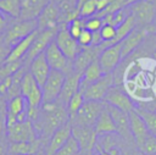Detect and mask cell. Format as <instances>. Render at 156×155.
Returning a JSON list of instances; mask_svg holds the SVG:
<instances>
[{"label":"cell","instance_id":"cell-1","mask_svg":"<svg viewBox=\"0 0 156 155\" xmlns=\"http://www.w3.org/2000/svg\"><path fill=\"white\" fill-rule=\"evenodd\" d=\"M68 121L69 115L67 111V106L57 99L52 103L41 104V106L39 107L38 117L32 123L38 138L44 145H46L52 133Z\"/></svg>","mask_w":156,"mask_h":155},{"label":"cell","instance_id":"cell-2","mask_svg":"<svg viewBox=\"0 0 156 155\" xmlns=\"http://www.w3.org/2000/svg\"><path fill=\"white\" fill-rule=\"evenodd\" d=\"M38 29V22L37 20H7V26L5 28V32L2 34L5 41L13 46L20 40L33 33Z\"/></svg>","mask_w":156,"mask_h":155},{"label":"cell","instance_id":"cell-3","mask_svg":"<svg viewBox=\"0 0 156 155\" xmlns=\"http://www.w3.org/2000/svg\"><path fill=\"white\" fill-rule=\"evenodd\" d=\"M130 15L134 17L136 27L147 28L154 26L156 17V0H138L129 5Z\"/></svg>","mask_w":156,"mask_h":155},{"label":"cell","instance_id":"cell-4","mask_svg":"<svg viewBox=\"0 0 156 155\" xmlns=\"http://www.w3.org/2000/svg\"><path fill=\"white\" fill-rule=\"evenodd\" d=\"M105 107L104 101H84L79 110L69 117V122L74 126H90L94 127L98 117Z\"/></svg>","mask_w":156,"mask_h":155},{"label":"cell","instance_id":"cell-5","mask_svg":"<svg viewBox=\"0 0 156 155\" xmlns=\"http://www.w3.org/2000/svg\"><path fill=\"white\" fill-rule=\"evenodd\" d=\"M60 26L58 27H55V28H48V29H43V31H39L38 29V34L37 37L34 38L27 55L24 56V66L28 68L29 63L41 52L45 51V49L48 48V45L54 41L56 34H57V31H58Z\"/></svg>","mask_w":156,"mask_h":155},{"label":"cell","instance_id":"cell-6","mask_svg":"<svg viewBox=\"0 0 156 155\" xmlns=\"http://www.w3.org/2000/svg\"><path fill=\"white\" fill-rule=\"evenodd\" d=\"M21 95L27 101V107L37 109L43 104V90L34 77L27 71L21 83Z\"/></svg>","mask_w":156,"mask_h":155},{"label":"cell","instance_id":"cell-7","mask_svg":"<svg viewBox=\"0 0 156 155\" xmlns=\"http://www.w3.org/2000/svg\"><path fill=\"white\" fill-rule=\"evenodd\" d=\"M151 33H156V27L155 26H151V27H147V28L135 27L122 41H119L122 60L130 56L143 44L146 35H149Z\"/></svg>","mask_w":156,"mask_h":155},{"label":"cell","instance_id":"cell-8","mask_svg":"<svg viewBox=\"0 0 156 155\" xmlns=\"http://www.w3.org/2000/svg\"><path fill=\"white\" fill-rule=\"evenodd\" d=\"M104 103L110 105V106H113V107H116V109H118L126 114H128L135 109L134 100L126 92L123 85H112L108 89V92L106 93Z\"/></svg>","mask_w":156,"mask_h":155},{"label":"cell","instance_id":"cell-9","mask_svg":"<svg viewBox=\"0 0 156 155\" xmlns=\"http://www.w3.org/2000/svg\"><path fill=\"white\" fill-rule=\"evenodd\" d=\"M112 85H115L113 73L104 74L99 81L82 89L84 100L85 101H104L106 93Z\"/></svg>","mask_w":156,"mask_h":155},{"label":"cell","instance_id":"cell-10","mask_svg":"<svg viewBox=\"0 0 156 155\" xmlns=\"http://www.w3.org/2000/svg\"><path fill=\"white\" fill-rule=\"evenodd\" d=\"M6 138L9 143L35 142L38 135L34 131L32 121L27 120L24 122H16L13 124L6 126Z\"/></svg>","mask_w":156,"mask_h":155},{"label":"cell","instance_id":"cell-11","mask_svg":"<svg viewBox=\"0 0 156 155\" xmlns=\"http://www.w3.org/2000/svg\"><path fill=\"white\" fill-rule=\"evenodd\" d=\"M55 43L60 48V50L65 54V56L69 60H74L78 54L82 51L83 46L79 45L78 40L74 39L67 29V24H60V28L57 31V34L55 37Z\"/></svg>","mask_w":156,"mask_h":155},{"label":"cell","instance_id":"cell-12","mask_svg":"<svg viewBox=\"0 0 156 155\" xmlns=\"http://www.w3.org/2000/svg\"><path fill=\"white\" fill-rule=\"evenodd\" d=\"M44 54H45L46 61H48V63H49L51 70L61 71L65 74H68V73L73 72V61L65 56V54L56 45L55 40L51 41L48 45V48L45 49Z\"/></svg>","mask_w":156,"mask_h":155},{"label":"cell","instance_id":"cell-13","mask_svg":"<svg viewBox=\"0 0 156 155\" xmlns=\"http://www.w3.org/2000/svg\"><path fill=\"white\" fill-rule=\"evenodd\" d=\"M66 74L61 71L51 70L48 79L41 87L43 90V104L56 101L60 98L63 83H65Z\"/></svg>","mask_w":156,"mask_h":155},{"label":"cell","instance_id":"cell-14","mask_svg":"<svg viewBox=\"0 0 156 155\" xmlns=\"http://www.w3.org/2000/svg\"><path fill=\"white\" fill-rule=\"evenodd\" d=\"M98 61L100 63V67H101L104 74L112 73L122 61V54H121L119 43L113 44V45L104 49L100 52V55L98 57Z\"/></svg>","mask_w":156,"mask_h":155},{"label":"cell","instance_id":"cell-15","mask_svg":"<svg viewBox=\"0 0 156 155\" xmlns=\"http://www.w3.org/2000/svg\"><path fill=\"white\" fill-rule=\"evenodd\" d=\"M72 137L78 142L82 153H91L98 139V134L94 127L90 126L72 124Z\"/></svg>","mask_w":156,"mask_h":155},{"label":"cell","instance_id":"cell-16","mask_svg":"<svg viewBox=\"0 0 156 155\" xmlns=\"http://www.w3.org/2000/svg\"><path fill=\"white\" fill-rule=\"evenodd\" d=\"M128 120H129V128H130V133L133 135L135 146L139 148L145 142V139L150 135V133L147 131V127L144 120L141 118V116L138 114L135 109L128 112Z\"/></svg>","mask_w":156,"mask_h":155},{"label":"cell","instance_id":"cell-17","mask_svg":"<svg viewBox=\"0 0 156 155\" xmlns=\"http://www.w3.org/2000/svg\"><path fill=\"white\" fill-rule=\"evenodd\" d=\"M72 137V123L68 121L56 129L45 145V155H54L69 138Z\"/></svg>","mask_w":156,"mask_h":155},{"label":"cell","instance_id":"cell-18","mask_svg":"<svg viewBox=\"0 0 156 155\" xmlns=\"http://www.w3.org/2000/svg\"><path fill=\"white\" fill-rule=\"evenodd\" d=\"M37 22H38L39 31L58 27L60 26V10H58L57 4L50 0L49 4L45 6V9L39 15V17L37 18Z\"/></svg>","mask_w":156,"mask_h":155},{"label":"cell","instance_id":"cell-19","mask_svg":"<svg viewBox=\"0 0 156 155\" xmlns=\"http://www.w3.org/2000/svg\"><path fill=\"white\" fill-rule=\"evenodd\" d=\"M102 50L100 46H85L82 49V51L78 54V56L73 60V72L83 74V72L87 70V67L99 57L100 52Z\"/></svg>","mask_w":156,"mask_h":155},{"label":"cell","instance_id":"cell-20","mask_svg":"<svg viewBox=\"0 0 156 155\" xmlns=\"http://www.w3.org/2000/svg\"><path fill=\"white\" fill-rule=\"evenodd\" d=\"M28 72L34 77V79L37 81V83L43 87V84L45 83V81L48 79L50 72H51V68L46 61V57H45V54L41 52L39 54L28 66Z\"/></svg>","mask_w":156,"mask_h":155},{"label":"cell","instance_id":"cell-21","mask_svg":"<svg viewBox=\"0 0 156 155\" xmlns=\"http://www.w3.org/2000/svg\"><path fill=\"white\" fill-rule=\"evenodd\" d=\"M82 76L83 74H79L76 72H71V73L66 74L65 83H63V87H62V90H61V94L58 98V100L62 101L66 106H67L69 99L73 96V94L79 90Z\"/></svg>","mask_w":156,"mask_h":155},{"label":"cell","instance_id":"cell-22","mask_svg":"<svg viewBox=\"0 0 156 155\" xmlns=\"http://www.w3.org/2000/svg\"><path fill=\"white\" fill-rule=\"evenodd\" d=\"M50 0H21V20H37Z\"/></svg>","mask_w":156,"mask_h":155},{"label":"cell","instance_id":"cell-23","mask_svg":"<svg viewBox=\"0 0 156 155\" xmlns=\"http://www.w3.org/2000/svg\"><path fill=\"white\" fill-rule=\"evenodd\" d=\"M38 34V29L34 31L33 33H30L29 35H27L26 38H23L22 40H20L17 44H15L10 51V55L7 57L6 61H17V60H23L24 56L27 55L34 38L37 37Z\"/></svg>","mask_w":156,"mask_h":155},{"label":"cell","instance_id":"cell-24","mask_svg":"<svg viewBox=\"0 0 156 155\" xmlns=\"http://www.w3.org/2000/svg\"><path fill=\"white\" fill-rule=\"evenodd\" d=\"M94 129L98 135L100 134H107V133H117V129H116V126H115V122H113V118L105 104V107L104 110L101 111L100 116L98 117L95 124H94Z\"/></svg>","mask_w":156,"mask_h":155},{"label":"cell","instance_id":"cell-25","mask_svg":"<svg viewBox=\"0 0 156 155\" xmlns=\"http://www.w3.org/2000/svg\"><path fill=\"white\" fill-rule=\"evenodd\" d=\"M27 110V101L22 95H17L10 100H7V116H6V126L16 123V117Z\"/></svg>","mask_w":156,"mask_h":155},{"label":"cell","instance_id":"cell-26","mask_svg":"<svg viewBox=\"0 0 156 155\" xmlns=\"http://www.w3.org/2000/svg\"><path fill=\"white\" fill-rule=\"evenodd\" d=\"M102 76H104V72H102V70H101V67H100V63H99V61H98V59H96V60H94V61L87 67V70L83 72L79 89H83V88L88 87L89 84H91V83L99 81Z\"/></svg>","mask_w":156,"mask_h":155},{"label":"cell","instance_id":"cell-27","mask_svg":"<svg viewBox=\"0 0 156 155\" xmlns=\"http://www.w3.org/2000/svg\"><path fill=\"white\" fill-rule=\"evenodd\" d=\"M0 12L7 20L20 18L21 0H0Z\"/></svg>","mask_w":156,"mask_h":155},{"label":"cell","instance_id":"cell-28","mask_svg":"<svg viewBox=\"0 0 156 155\" xmlns=\"http://www.w3.org/2000/svg\"><path fill=\"white\" fill-rule=\"evenodd\" d=\"M136 27V23H135V20H134V17L130 15L129 17H127L126 18V21L124 22H122L118 27H117V34H116V38H115V40H113V43L115 44H117V43H119V41H122L134 28Z\"/></svg>","mask_w":156,"mask_h":155},{"label":"cell","instance_id":"cell-29","mask_svg":"<svg viewBox=\"0 0 156 155\" xmlns=\"http://www.w3.org/2000/svg\"><path fill=\"white\" fill-rule=\"evenodd\" d=\"M24 66V60H17V61H5L0 66V81L7 77L13 76L21 67Z\"/></svg>","mask_w":156,"mask_h":155},{"label":"cell","instance_id":"cell-30","mask_svg":"<svg viewBox=\"0 0 156 155\" xmlns=\"http://www.w3.org/2000/svg\"><path fill=\"white\" fill-rule=\"evenodd\" d=\"M80 153L82 150L78 142L73 137H71L54 155H80Z\"/></svg>","mask_w":156,"mask_h":155},{"label":"cell","instance_id":"cell-31","mask_svg":"<svg viewBox=\"0 0 156 155\" xmlns=\"http://www.w3.org/2000/svg\"><path fill=\"white\" fill-rule=\"evenodd\" d=\"M135 110L144 120L149 133L152 135H156V111H146V110H140V109H135Z\"/></svg>","mask_w":156,"mask_h":155},{"label":"cell","instance_id":"cell-32","mask_svg":"<svg viewBox=\"0 0 156 155\" xmlns=\"http://www.w3.org/2000/svg\"><path fill=\"white\" fill-rule=\"evenodd\" d=\"M84 101L85 100H84V96H83V92H82V89H79L77 93L73 94V96L69 99V101L67 104V111H68L69 117H72L79 110V107L83 105Z\"/></svg>","mask_w":156,"mask_h":155},{"label":"cell","instance_id":"cell-33","mask_svg":"<svg viewBox=\"0 0 156 155\" xmlns=\"http://www.w3.org/2000/svg\"><path fill=\"white\" fill-rule=\"evenodd\" d=\"M98 13V0H88L79 9V17L85 20Z\"/></svg>","mask_w":156,"mask_h":155},{"label":"cell","instance_id":"cell-34","mask_svg":"<svg viewBox=\"0 0 156 155\" xmlns=\"http://www.w3.org/2000/svg\"><path fill=\"white\" fill-rule=\"evenodd\" d=\"M117 34V27L108 24V23H104V26L100 28V35L102 38V41H107L110 45H113V40L116 38Z\"/></svg>","mask_w":156,"mask_h":155},{"label":"cell","instance_id":"cell-35","mask_svg":"<svg viewBox=\"0 0 156 155\" xmlns=\"http://www.w3.org/2000/svg\"><path fill=\"white\" fill-rule=\"evenodd\" d=\"M138 149L145 155H156V135L150 134Z\"/></svg>","mask_w":156,"mask_h":155},{"label":"cell","instance_id":"cell-36","mask_svg":"<svg viewBox=\"0 0 156 155\" xmlns=\"http://www.w3.org/2000/svg\"><path fill=\"white\" fill-rule=\"evenodd\" d=\"M67 29H68V33L74 38V39H78L79 34L82 33V31L84 29V20L78 17L73 21H71L68 24H67Z\"/></svg>","mask_w":156,"mask_h":155},{"label":"cell","instance_id":"cell-37","mask_svg":"<svg viewBox=\"0 0 156 155\" xmlns=\"http://www.w3.org/2000/svg\"><path fill=\"white\" fill-rule=\"evenodd\" d=\"M102 26H104V20L101 17H98L96 15L84 20V28L88 29V31H90L91 33L100 31V28Z\"/></svg>","mask_w":156,"mask_h":155},{"label":"cell","instance_id":"cell-38","mask_svg":"<svg viewBox=\"0 0 156 155\" xmlns=\"http://www.w3.org/2000/svg\"><path fill=\"white\" fill-rule=\"evenodd\" d=\"M11 49H12V46L9 45V44L5 41L4 37L1 35V37H0V66L7 60Z\"/></svg>","mask_w":156,"mask_h":155},{"label":"cell","instance_id":"cell-39","mask_svg":"<svg viewBox=\"0 0 156 155\" xmlns=\"http://www.w3.org/2000/svg\"><path fill=\"white\" fill-rule=\"evenodd\" d=\"M78 43H79V45L80 46H83V48H85V46H90L91 45V40H93V33L90 32V31H88V29H83L82 31V33L79 34V37H78Z\"/></svg>","mask_w":156,"mask_h":155},{"label":"cell","instance_id":"cell-40","mask_svg":"<svg viewBox=\"0 0 156 155\" xmlns=\"http://www.w3.org/2000/svg\"><path fill=\"white\" fill-rule=\"evenodd\" d=\"M11 81H12V76L0 81V94L4 95L5 98H6V94L10 89V87H11Z\"/></svg>","mask_w":156,"mask_h":155},{"label":"cell","instance_id":"cell-41","mask_svg":"<svg viewBox=\"0 0 156 155\" xmlns=\"http://www.w3.org/2000/svg\"><path fill=\"white\" fill-rule=\"evenodd\" d=\"M0 116L2 117L7 116V100L1 94H0Z\"/></svg>","mask_w":156,"mask_h":155},{"label":"cell","instance_id":"cell-42","mask_svg":"<svg viewBox=\"0 0 156 155\" xmlns=\"http://www.w3.org/2000/svg\"><path fill=\"white\" fill-rule=\"evenodd\" d=\"M7 139L6 138V117L0 116V140Z\"/></svg>","mask_w":156,"mask_h":155},{"label":"cell","instance_id":"cell-43","mask_svg":"<svg viewBox=\"0 0 156 155\" xmlns=\"http://www.w3.org/2000/svg\"><path fill=\"white\" fill-rule=\"evenodd\" d=\"M102 43V38L100 35V31L93 32V40H91V46H98Z\"/></svg>","mask_w":156,"mask_h":155},{"label":"cell","instance_id":"cell-44","mask_svg":"<svg viewBox=\"0 0 156 155\" xmlns=\"http://www.w3.org/2000/svg\"><path fill=\"white\" fill-rule=\"evenodd\" d=\"M6 26H7V18H6L1 12H0V37L4 34Z\"/></svg>","mask_w":156,"mask_h":155},{"label":"cell","instance_id":"cell-45","mask_svg":"<svg viewBox=\"0 0 156 155\" xmlns=\"http://www.w3.org/2000/svg\"><path fill=\"white\" fill-rule=\"evenodd\" d=\"M7 146H9L7 139L0 140V155H7Z\"/></svg>","mask_w":156,"mask_h":155},{"label":"cell","instance_id":"cell-46","mask_svg":"<svg viewBox=\"0 0 156 155\" xmlns=\"http://www.w3.org/2000/svg\"><path fill=\"white\" fill-rule=\"evenodd\" d=\"M124 155H145V154L141 153L138 148H129L124 150Z\"/></svg>","mask_w":156,"mask_h":155},{"label":"cell","instance_id":"cell-47","mask_svg":"<svg viewBox=\"0 0 156 155\" xmlns=\"http://www.w3.org/2000/svg\"><path fill=\"white\" fill-rule=\"evenodd\" d=\"M44 148H45V146H41V148L37 151V154H35V155H45V149H44Z\"/></svg>","mask_w":156,"mask_h":155},{"label":"cell","instance_id":"cell-48","mask_svg":"<svg viewBox=\"0 0 156 155\" xmlns=\"http://www.w3.org/2000/svg\"><path fill=\"white\" fill-rule=\"evenodd\" d=\"M85 1H88V0H78V1H77V6H78V9H80V6H82Z\"/></svg>","mask_w":156,"mask_h":155},{"label":"cell","instance_id":"cell-49","mask_svg":"<svg viewBox=\"0 0 156 155\" xmlns=\"http://www.w3.org/2000/svg\"><path fill=\"white\" fill-rule=\"evenodd\" d=\"M96 155H111V154H108L107 151H100V153H98Z\"/></svg>","mask_w":156,"mask_h":155},{"label":"cell","instance_id":"cell-50","mask_svg":"<svg viewBox=\"0 0 156 155\" xmlns=\"http://www.w3.org/2000/svg\"><path fill=\"white\" fill-rule=\"evenodd\" d=\"M80 155H93L91 153H80Z\"/></svg>","mask_w":156,"mask_h":155},{"label":"cell","instance_id":"cell-51","mask_svg":"<svg viewBox=\"0 0 156 155\" xmlns=\"http://www.w3.org/2000/svg\"><path fill=\"white\" fill-rule=\"evenodd\" d=\"M152 57L156 60V49H155V51H154V55H152Z\"/></svg>","mask_w":156,"mask_h":155},{"label":"cell","instance_id":"cell-52","mask_svg":"<svg viewBox=\"0 0 156 155\" xmlns=\"http://www.w3.org/2000/svg\"><path fill=\"white\" fill-rule=\"evenodd\" d=\"M135 1H138V0H130V4H133V2H135Z\"/></svg>","mask_w":156,"mask_h":155}]
</instances>
